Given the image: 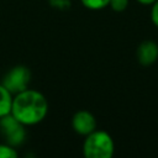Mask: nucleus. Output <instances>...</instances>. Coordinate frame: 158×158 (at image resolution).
Listing matches in <instances>:
<instances>
[{"instance_id":"obj_1","label":"nucleus","mask_w":158,"mask_h":158,"mask_svg":"<svg viewBox=\"0 0 158 158\" xmlns=\"http://www.w3.org/2000/svg\"><path fill=\"white\" fill-rule=\"evenodd\" d=\"M48 107V100L41 91L27 88L14 95L11 115L25 126H35L46 118Z\"/></svg>"},{"instance_id":"obj_2","label":"nucleus","mask_w":158,"mask_h":158,"mask_svg":"<svg viewBox=\"0 0 158 158\" xmlns=\"http://www.w3.org/2000/svg\"><path fill=\"white\" fill-rule=\"evenodd\" d=\"M114 152V139L106 131L95 130L85 136L83 142V156L85 158H111Z\"/></svg>"},{"instance_id":"obj_3","label":"nucleus","mask_w":158,"mask_h":158,"mask_svg":"<svg viewBox=\"0 0 158 158\" xmlns=\"http://www.w3.org/2000/svg\"><path fill=\"white\" fill-rule=\"evenodd\" d=\"M26 126L22 125L16 117L11 114H7L0 117V135L4 138V142L17 148L22 146L26 141Z\"/></svg>"},{"instance_id":"obj_4","label":"nucleus","mask_w":158,"mask_h":158,"mask_svg":"<svg viewBox=\"0 0 158 158\" xmlns=\"http://www.w3.org/2000/svg\"><path fill=\"white\" fill-rule=\"evenodd\" d=\"M31 81V70L28 67L19 64L12 67L2 78L1 84L12 94H17L28 88Z\"/></svg>"},{"instance_id":"obj_5","label":"nucleus","mask_w":158,"mask_h":158,"mask_svg":"<svg viewBox=\"0 0 158 158\" xmlns=\"http://www.w3.org/2000/svg\"><path fill=\"white\" fill-rule=\"evenodd\" d=\"M72 127L75 133L86 136L96 130V118L88 110H79L72 117Z\"/></svg>"},{"instance_id":"obj_6","label":"nucleus","mask_w":158,"mask_h":158,"mask_svg":"<svg viewBox=\"0 0 158 158\" xmlns=\"http://www.w3.org/2000/svg\"><path fill=\"white\" fill-rule=\"evenodd\" d=\"M136 56L141 65H152L158 59V44L153 41H143L137 47Z\"/></svg>"},{"instance_id":"obj_7","label":"nucleus","mask_w":158,"mask_h":158,"mask_svg":"<svg viewBox=\"0 0 158 158\" xmlns=\"http://www.w3.org/2000/svg\"><path fill=\"white\" fill-rule=\"evenodd\" d=\"M14 95L0 83V117L11 114Z\"/></svg>"},{"instance_id":"obj_8","label":"nucleus","mask_w":158,"mask_h":158,"mask_svg":"<svg viewBox=\"0 0 158 158\" xmlns=\"http://www.w3.org/2000/svg\"><path fill=\"white\" fill-rule=\"evenodd\" d=\"M83 6L89 10H101L109 6L110 0H80Z\"/></svg>"},{"instance_id":"obj_9","label":"nucleus","mask_w":158,"mask_h":158,"mask_svg":"<svg viewBox=\"0 0 158 158\" xmlns=\"http://www.w3.org/2000/svg\"><path fill=\"white\" fill-rule=\"evenodd\" d=\"M19 156V152L15 147L7 144V143H0V158H16Z\"/></svg>"},{"instance_id":"obj_10","label":"nucleus","mask_w":158,"mask_h":158,"mask_svg":"<svg viewBox=\"0 0 158 158\" xmlns=\"http://www.w3.org/2000/svg\"><path fill=\"white\" fill-rule=\"evenodd\" d=\"M109 6L116 12H122V11H125L127 9L128 0H110Z\"/></svg>"},{"instance_id":"obj_11","label":"nucleus","mask_w":158,"mask_h":158,"mask_svg":"<svg viewBox=\"0 0 158 158\" xmlns=\"http://www.w3.org/2000/svg\"><path fill=\"white\" fill-rule=\"evenodd\" d=\"M151 20L152 22L158 27V0H156L152 4V10H151Z\"/></svg>"},{"instance_id":"obj_12","label":"nucleus","mask_w":158,"mask_h":158,"mask_svg":"<svg viewBox=\"0 0 158 158\" xmlns=\"http://www.w3.org/2000/svg\"><path fill=\"white\" fill-rule=\"evenodd\" d=\"M139 4H142V5H152L156 0H137Z\"/></svg>"}]
</instances>
